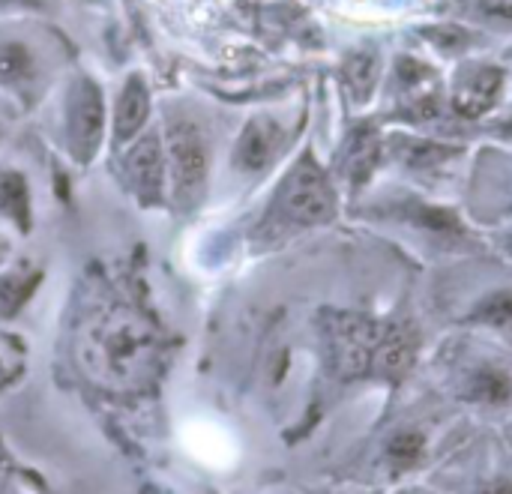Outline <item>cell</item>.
I'll return each mask as SVG.
<instances>
[{
  "label": "cell",
  "instance_id": "6da1fadb",
  "mask_svg": "<svg viewBox=\"0 0 512 494\" xmlns=\"http://www.w3.org/2000/svg\"><path fill=\"white\" fill-rule=\"evenodd\" d=\"M348 207L357 222L378 231L420 267L486 246V237L465 219L456 201L426 195L393 177H378L366 192L348 201Z\"/></svg>",
  "mask_w": 512,
  "mask_h": 494
},
{
  "label": "cell",
  "instance_id": "7a4b0ae2",
  "mask_svg": "<svg viewBox=\"0 0 512 494\" xmlns=\"http://www.w3.org/2000/svg\"><path fill=\"white\" fill-rule=\"evenodd\" d=\"M429 309L447 333H480L501 342L512 339V264L489 243L426 267Z\"/></svg>",
  "mask_w": 512,
  "mask_h": 494
},
{
  "label": "cell",
  "instance_id": "3957f363",
  "mask_svg": "<svg viewBox=\"0 0 512 494\" xmlns=\"http://www.w3.org/2000/svg\"><path fill=\"white\" fill-rule=\"evenodd\" d=\"M438 390L477 417L512 420V348L480 333H447L432 354Z\"/></svg>",
  "mask_w": 512,
  "mask_h": 494
},
{
  "label": "cell",
  "instance_id": "277c9868",
  "mask_svg": "<svg viewBox=\"0 0 512 494\" xmlns=\"http://www.w3.org/2000/svg\"><path fill=\"white\" fill-rule=\"evenodd\" d=\"M471 150L474 141L468 138H441L414 129L387 126L381 177L402 180L426 195L459 204Z\"/></svg>",
  "mask_w": 512,
  "mask_h": 494
},
{
  "label": "cell",
  "instance_id": "5b68a950",
  "mask_svg": "<svg viewBox=\"0 0 512 494\" xmlns=\"http://www.w3.org/2000/svg\"><path fill=\"white\" fill-rule=\"evenodd\" d=\"M459 207L480 234L512 225V144L492 138L474 141Z\"/></svg>",
  "mask_w": 512,
  "mask_h": 494
},
{
  "label": "cell",
  "instance_id": "8992f818",
  "mask_svg": "<svg viewBox=\"0 0 512 494\" xmlns=\"http://www.w3.org/2000/svg\"><path fill=\"white\" fill-rule=\"evenodd\" d=\"M510 75V66L501 57L495 60L486 54H471L453 63V72L447 78V102L453 117L474 138H480L483 123L507 108Z\"/></svg>",
  "mask_w": 512,
  "mask_h": 494
},
{
  "label": "cell",
  "instance_id": "52a82bcc",
  "mask_svg": "<svg viewBox=\"0 0 512 494\" xmlns=\"http://www.w3.org/2000/svg\"><path fill=\"white\" fill-rule=\"evenodd\" d=\"M339 213H342V189L312 153H303L288 171L273 201L270 219L279 228H321L336 222Z\"/></svg>",
  "mask_w": 512,
  "mask_h": 494
},
{
  "label": "cell",
  "instance_id": "ba28073f",
  "mask_svg": "<svg viewBox=\"0 0 512 494\" xmlns=\"http://www.w3.org/2000/svg\"><path fill=\"white\" fill-rule=\"evenodd\" d=\"M441 426L432 417H399L384 426L378 444H375V474L384 480V486L396 489L402 483H411L420 471L438 465L444 453L438 450Z\"/></svg>",
  "mask_w": 512,
  "mask_h": 494
},
{
  "label": "cell",
  "instance_id": "9c48e42d",
  "mask_svg": "<svg viewBox=\"0 0 512 494\" xmlns=\"http://www.w3.org/2000/svg\"><path fill=\"white\" fill-rule=\"evenodd\" d=\"M438 486L444 494H512V450L498 441L459 444L441 459Z\"/></svg>",
  "mask_w": 512,
  "mask_h": 494
},
{
  "label": "cell",
  "instance_id": "30bf717a",
  "mask_svg": "<svg viewBox=\"0 0 512 494\" xmlns=\"http://www.w3.org/2000/svg\"><path fill=\"white\" fill-rule=\"evenodd\" d=\"M384 138L387 126L378 117L354 120L336 150L333 180L342 189V198L354 201L360 192H366L384 171Z\"/></svg>",
  "mask_w": 512,
  "mask_h": 494
},
{
  "label": "cell",
  "instance_id": "8fae6325",
  "mask_svg": "<svg viewBox=\"0 0 512 494\" xmlns=\"http://www.w3.org/2000/svg\"><path fill=\"white\" fill-rule=\"evenodd\" d=\"M150 360V333L135 321H114L99 333V363L120 381L135 378Z\"/></svg>",
  "mask_w": 512,
  "mask_h": 494
},
{
  "label": "cell",
  "instance_id": "7c38bea8",
  "mask_svg": "<svg viewBox=\"0 0 512 494\" xmlns=\"http://www.w3.org/2000/svg\"><path fill=\"white\" fill-rule=\"evenodd\" d=\"M168 153H171V171H174V186L183 201L195 198L204 177H207V147L198 132V126L177 120L168 129Z\"/></svg>",
  "mask_w": 512,
  "mask_h": 494
},
{
  "label": "cell",
  "instance_id": "4fadbf2b",
  "mask_svg": "<svg viewBox=\"0 0 512 494\" xmlns=\"http://www.w3.org/2000/svg\"><path fill=\"white\" fill-rule=\"evenodd\" d=\"M414 36L420 39L423 48H429L438 60H462V57H471V54H480L483 48H489L492 36L465 24V21H456V18H438V21H420L414 24Z\"/></svg>",
  "mask_w": 512,
  "mask_h": 494
},
{
  "label": "cell",
  "instance_id": "5bb4252c",
  "mask_svg": "<svg viewBox=\"0 0 512 494\" xmlns=\"http://www.w3.org/2000/svg\"><path fill=\"white\" fill-rule=\"evenodd\" d=\"M102 123H105V108H102L99 87L87 78L75 81L69 93V141L81 162H87L99 150Z\"/></svg>",
  "mask_w": 512,
  "mask_h": 494
},
{
  "label": "cell",
  "instance_id": "9a60e30c",
  "mask_svg": "<svg viewBox=\"0 0 512 494\" xmlns=\"http://www.w3.org/2000/svg\"><path fill=\"white\" fill-rule=\"evenodd\" d=\"M384 72H387V63L378 54V48H357L345 57L342 81L357 108L375 102V96L381 93V84H384Z\"/></svg>",
  "mask_w": 512,
  "mask_h": 494
},
{
  "label": "cell",
  "instance_id": "2e32d148",
  "mask_svg": "<svg viewBox=\"0 0 512 494\" xmlns=\"http://www.w3.org/2000/svg\"><path fill=\"white\" fill-rule=\"evenodd\" d=\"M282 138H285V132H282V126L276 120H267V117L252 120L243 129V135L237 141V150H234L237 168H243V171H264L276 159V153L282 147Z\"/></svg>",
  "mask_w": 512,
  "mask_h": 494
},
{
  "label": "cell",
  "instance_id": "e0dca14e",
  "mask_svg": "<svg viewBox=\"0 0 512 494\" xmlns=\"http://www.w3.org/2000/svg\"><path fill=\"white\" fill-rule=\"evenodd\" d=\"M441 12L447 18L465 21L483 33L512 39V0H444Z\"/></svg>",
  "mask_w": 512,
  "mask_h": 494
},
{
  "label": "cell",
  "instance_id": "ac0fdd59",
  "mask_svg": "<svg viewBox=\"0 0 512 494\" xmlns=\"http://www.w3.org/2000/svg\"><path fill=\"white\" fill-rule=\"evenodd\" d=\"M129 171L135 180V189L144 204H159L162 186H165V159L162 147L153 135H147L129 156Z\"/></svg>",
  "mask_w": 512,
  "mask_h": 494
},
{
  "label": "cell",
  "instance_id": "d6986e66",
  "mask_svg": "<svg viewBox=\"0 0 512 494\" xmlns=\"http://www.w3.org/2000/svg\"><path fill=\"white\" fill-rule=\"evenodd\" d=\"M147 108H150V99H147V87L138 75H132L120 93V102H117V120H114V129H117V138L120 141H129L147 120Z\"/></svg>",
  "mask_w": 512,
  "mask_h": 494
},
{
  "label": "cell",
  "instance_id": "ffe728a7",
  "mask_svg": "<svg viewBox=\"0 0 512 494\" xmlns=\"http://www.w3.org/2000/svg\"><path fill=\"white\" fill-rule=\"evenodd\" d=\"M0 210L18 225H30V198H27V180L18 171H0Z\"/></svg>",
  "mask_w": 512,
  "mask_h": 494
},
{
  "label": "cell",
  "instance_id": "44dd1931",
  "mask_svg": "<svg viewBox=\"0 0 512 494\" xmlns=\"http://www.w3.org/2000/svg\"><path fill=\"white\" fill-rule=\"evenodd\" d=\"M33 75V54L21 42L0 45V84H18Z\"/></svg>",
  "mask_w": 512,
  "mask_h": 494
},
{
  "label": "cell",
  "instance_id": "7402d4cb",
  "mask_svg": "<svg viewBox=\"0 0 512 494\" xmlns=\"http://www.w3.org/2000/svg\"><path fill=\"white\" fill-rule=\"evenodd\" d=\"M33 285H36V276H27V279L24 276H3L0 279V315L3 318L15 315L21 309V303L30 297Z\"/></svg>",
  "mask_w": 512,
  "mask_h": 494
},
{
  "label": "cell",
  "instance_id": "603a6c76",
  "mask_svg": "<svg viewBox=\"0 0 512 494\" xmlns=\"http://www.w3.org/2000/svg\"><path fill=\"white\" fill-rule=\"evenodd\" d=\"M480 138H492V141L512 144V108H504V111H501V114H495L489 123H483Z\"/></svg>",
  "mask_w": 512,
  "mask_h": 494
},
{
  "label": "cell",
  "instance_id": "cb8c5ba5",
  "mask_svg": "<svg viewBox=\"0 0 512 494\" xmlns=\"http://www.w3.org/2000/svg\"><path fill=\"white\" fill-rule=\"evenodd\" d=\"M483 237H486V243H489L492 252H498L507 264H512V225H507V228H495V231H486Z\"/></svg>",
  "mask_w": 512,
  "mask_h": 494
},
{
  "label": "cell",
  "instance_id": "d4e9b609",
  "mask_svg": "<svg viewBox=\"0 0 512 494\" xmlns=\"http://www.w3.org/2000/svg\"><path fill=\"white\" fill-rule=\"evenodd\" d=\"M390 494H444L438 486H432V483H417V480H411V483H402V486H396Z\"/></svg>",
  "mask_w": 512,
  "mask_h": 494
},
{
  "label": "cell",
  "instance_id": "484cf974",
  "mask_svg": "<svg viewBox=\"0 0 512 494\" xmlns=\"http://www.w3.org/2000/svg\"><path fill=\"white\" fill-rule=\"evenodd\" d=\"M0 6H42V0H0Z\"/></svg>",
  "mask_w": 512,
  "mask_h": 494
},
{
  "label": "cell",
  "instance_id": "4316f807",
  "mask_svg": "<svg viewBox=\"0 0 512 494\" xmlns=\"http://www.w3.org/2000/svg\"><path fill=\"white\" fill-rule=\"evenodd\" d=\"M501 60L507 63V66H512V39L504 45V51H501Z\"/></svg>",
  "mask_w": 512,
  "mask_h": 494
},
{
  "label": "cell",
  "instance_id": "83f0119b",
  "mask_svg": "<svg viewBox=\"0 0 512 494\" xmlns=\"http://www.w3.org/2000/svg\"><path fill=\"white\" fill-rule=\"evenodd\" d=\"M507 108H512V75H510V99H507Z\"/></svg>",
  "mask_w": 512,
  "mask_h": 494
},
{
  "label": "cell",
  "instance_id": "f1b7e54d",
  "mask_svg": "<svg viewBox=\"0 0 512 494\" xmlns=\"http://www.w3.org/2000/svg\"><path fill=\"white\" fill-rule=\"evenodd\" d=\"M345 494H366V492H345Z\"/></svg>",
  "mask_w": 512,
  "mask_h": 494
}]
</instances>
